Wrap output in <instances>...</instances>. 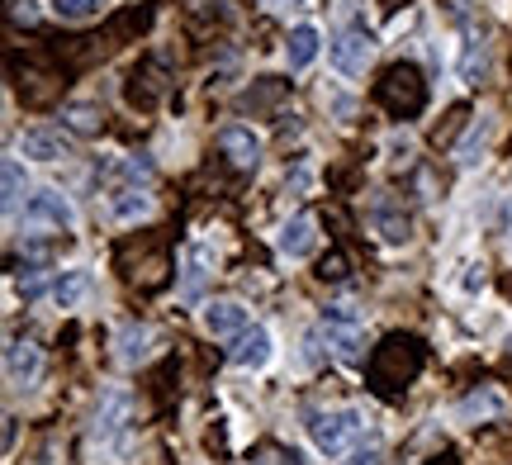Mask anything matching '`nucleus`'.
Listing matches in <instances>:
<instances>
[{
    "label": "nucleus",
    "instance_id": "nucleus-13",
    "mask_svg": "<svg viewBox=\"0 0 512 465\" xmlns=\"http://www.w3.org/2000/svg\"><path fill=\"white\" fill-rule=\"evenodd\" d=\"M285 57H290V72H304L313 57H318V29L313 24H294L290 43H285Z\"/></svg>",
    "mask_w": 512,
    "mask_h": 465
},
{
    "label": "nucleus",
    "instance_id": "nucleus-2",
    "mask_svg": "<svg viewBox=\"0 0 512 465\" xmlns=\"http://www.w3.org/2000/svg\"><path fill=\"white\" fill-rule=\"evenodd\" d=\"M95 442L105 451H114V456L128 451V442H133V399L124 390L105 394V404L95 413Z\"/></svg>",
    "mask_w": 512,
    "mask_h": 465
},
{
    "label": "nucleus",
    "instance_id": "nucleus-18",
    "mask_svg": "<svg viewBox=\"0 0 512 465\" xmlns=\"http://www.w3.org/2000/svg\"><path fill=\"white\" fill-rule=\"evenodd\" d=\"M143 214H152V200H147L143 190H119V195H114V219H119V224H133V219H143Z\"/></svg>",
    "mask_w": 512,
    "mask_h": 465
},
{
    "label": "nucleus",
    "instance_id": "nucleus-26",
    "mask_svg": "<svg viewBox=\"0 0 512 465\" xmlns=\"http://www.w3.org/2000/svg\"><path fill=\"white\" fill-rule=\"evenodd\" d=\"M508 347H512V337H508Z\"/></svg>",
    "mask_w": 512,
    "mask_h": 465
},
{
    "label": "nucleus",
    "instance_id": "nucleus-10",
    "mask_svg": "<svg viewBox=\"0 0 512 465\" xmlns=\"http://www.w3.org/2000/svg\"><path fill=\"white\" fill-rule=\"evenodd\" d=\"M19 152L24 157H34V162H62L67 157V138L57 129H24V138H19Z\"/></svg>",
    "mask_w": 512,
    "mask_h": 465
},
{
    "label": "nucleus",
    "instance_id": "nucleus-23",
    "mask_svg": "<svg viewBox=\"0 0 512 465\" xmlns=\"http://www.w3.org/2000/svg\"><path fill=\"white\" fill-rule=\"evenodd\" d=\"M323 323H337V328H361V309H356V304H328V309H323Z\"/></svg>",
    "mask_w": 512,
    "mask_h": 465
},
{
    "label": "nucleus",
    "instance_id": "nucleus-8",
    "mask_svg": "<svg viewBox=\"0 0 512 465\" xmlns=\"http://www.w3.org/2000/svg\"><path fill=\"white\" fill-rule=\"evenodd\" d=\"M204 328L214 337H242L252 328V314L242 309L238 299H214V304H204Z\"/></svg>",
    "mask_w": 512,
    "mask_h": 465
},
{
    "label": "nucleus",
    "instance_id": "nucleus-14",
    "mask_svg": "<svg viewBox=\"0 0 512 465\" xmlns=\"http://www.w3.org/2000/svg\"><path fill=\"white\" fill-rule=\"evenodd\" d=\"M152 356V328L147 323H128L124 333H119V361L124 366H138Z\"/></svg>",
    "mask_w": 512,
    "mask_h": 465
},
{
    "label": "nucleus",
    "instance_id": "nucleus-9",
    "mask_svg": "<svg viewBox=\"0 0 512 465\" xmlns=\"http://www.w3.org/2000/svg\"><path fill=\"white\" fill-rule=\"evenodd\" d=\"M219 148H223V157L242 171H252L256 162H261V138H256L247 124H228V129L219 133Z\"/></svg>",
    "mask_w": 512,
    "mask_h": 465
},
{
    "label": "nucleus",
    "instance_id": "nucleus-16",
    "mask_svg": "<svg viewBox=\"0 0 512 465\" xmlns=\"http://www.w3.org/2000/svg\"><path fill=\"white\" fill-rule=\"evenodd\" d=\"M0 186H5V209H19V200L29 195V176H24V167H19V157H5Z\"/></svg>",
    "mask_w": 512,
    "mask_h": 465
},
{
    "label": "nucleus",
    "instance_id": "nucleus-19",
    "mask_svg": "<svg viewBox=\"0 0 512 465\" xmlns=\"http://www.w3.org/2000/svg\"><path fill=\"white\" fill-rule=\"evenodd\" d=\"M484 143H489V119H475V124H470V133H465V143L456 148L460 167H475L479 152H484Z\"/></svg>",
    "mask_w": 512,
    "mask_h": 465
},
{
    "label": "nucleus",
    "instance_id": "nucleus-12",
    "mask_svg": "<svg viewBox=\"0 0 512 465\" xmlns=\"http://www.w3.org/2000/svg\"><path fill=\"white\" fill-rule=\"evenodd\" d=\"M91 295V271H62L53 280V304L57 309H81Z\"/></svg>",
    "mask_w": 512,
    "mask_h": 465
},
{
    "label": "nucleus",
    "instance_id": "nucleus-1",
    "mask_svg": "<svg viewBox=\"0 0 512 465\" xmlns=\"http://www.w3.org/2000/svg\"><path fill=\"white\" fill-rule=\"evenodd\" d=\"M366 432V413L361 409H318L309 413V442L313 451H323V456H342V451L356 442Z\"/></svg>",
    "mask_w": 512,
    "mask_h": 465
},
{
    "label": "nucleus",
    "instance_id": "nucleus-22",
    "mask_svg": "<svg viewBox=\"0 0 512 465\" xmlns=\"http://www.w3.org/2000/svg\"><path fill=\"white\" fill-rule=\"evenodd\" d=\"M479 72H484V38H470V43H465V62H460V76H465V81H475Z\"/></svg>",
    "mask_w": 512,
    "mask_h": 465
},
{
    "label": "nucleus",
    "instance_id": "nucleus-6",
    "mask_svg": "<svg viewBox=\"0 0 512 465\" xmlns=\"http://www.w3.org/2000/svg\"><path fill=\"white\" fill-rule=\"evenodd\" d=\"M271 352H275L271 333H266L261 323H252L242 337H233V352H228V361H233L238 371H261V366L271 361Z\"/></svg>",
    "mask_w": 512,
    "mask_h": 465
},
{
    "label": "nucleus",
    "instance_id": "nucleus-15",
    "mask_svg": "<svg viewBox=\"0 0 512 465\" xmlns=\"http://www.w3.org/2000/svg\"><path fill=\"white\" fill-rule=\"evenodd\" d=\"M209 261H214V252H209L204 242H190V247H185V295L200 290V280L209 276Z\"/></svg>",
    "mask_w": 512,
    "mask_h": 465
},
{
    "label": "nucleus",
    "instance_id": "nucleus-27",
    "mask_svg": "<svg viewBox=\"0 0 512 465\" xmlns=\"http://www.w3.org/2000/svg\"><path fill=\"white\" fill-rule=\"evenodd\" d=\"M294 5H299V0H294Z\"/></svg>",
    "mask_w": 512,
    "mask_h": 465
},
{
    "label": "nucleus",
    "instance_id": "nucleus-7",
    "mask_svg": "<svg viewBox=\"0 0 512 465\" xmlns=\"http://www.w3.org/2000/svg\"><path fill=\"white\" fill-rule=\"evenodd\" d=\"M275 247H280V257L304 261L313 247H318V224H313L309 214H294V219H285V224H280V233H275Z\"/></svg>",
    "mask_w": 512,
    "mask_h": 465
},
{
    "label": "nucleus",
    "instance_id": "nucleus-4",
    "mask_svg": "<svg viewBox=\"0 0 512 465\" xmlns=\"http://www.w3.org/2000/svg\"><path fill=\"white\" fill-rule=\"evenodd\" d=\"M38 375H43V347L34 337H15L5 347V380L15 390H29V385H38Z\"/></svg>",
    "mask_w": 512,
    "mask_h": 465
},
{
    "label": "nucleus",
    "instance_id": "nucleus-5",
    "mask_svg": "<svg viewBox=\"0 0 512 465\" xmlns=\"http://www.w3.org/2000/svg\"><path fill=\"white\" fill-rule=\"evenodd\" d=\"M24 224H53V228H72L76 209L67 205L62 190H34L29 205H24Z\"/></svg>",
    "mask_w": 512,
    "mask_h": 465
},
{
    "label": "nucleus",
    "instance_id": "nucleus-24",
    "mask_svg": "<svg viewBox=\"0 0 512 465\" xmlns=\"http://www.w3.org/2000/svg\"><path fill=\"white\" fill-rule=\"evenodd\" d=\"M10 19H19V24H34L38 5H34V0H10Z\"/></svg>",
    "mask_w": 512,
    "mask_h": 465
},
{
    "label": "nucleus",
    "instance_id": "nucleus-20",
    "mask_svg": "<svg viewBox=\"0 0 512 465\" xmlns=\"http://www.w3.org/2000/svg\"><path fill=\"white\" fill-rule=\"evenodd\" d=\"M494 413H503V394H470L460 404V418H494Z\"/></svg>",
    "mask_w": 512,
    "mask_h": 465
},
{
    "label": "nucleus",
    "instance_id": "nucleus-21",
    "mask_svg": "<svg viewBox=\"0 0 512 465\" xmlns=\"http://www.w3.org/2000/svg\"><path fill=\"white\" fill-rule=\"evenodd\" d=\"M100 5L105 0H53V10L62 19H91V15H100Z\"/></svg>",
    "mask_w": 512,
    "mask_h": 465
},
{
    "label": "nucleus",
    "instance_id": "nucleus-11",
    "mask_svg": "<svg viewBox=\"0 0 512 465\" xmlns=\"http://www.w3.org/2000/svg\"><path fill=\"white\" fill-rule=\"evenodd\" d=\"M313 342H328L323 352H328L332 361H356V356H361V328H337V323H323V328L313 333Z\"/></svg>",
    "mask_w": 512,
    "mask_h": 465
},
{
    "label": "nucleus",
    "instance_id": "nucleus-17",
    "mask_svg": "<svg viewBox=\"0 0 512 465\" xmlns=\"http://www.w3.org/2000/svg\"><path fill=\"white\" fill-rule=\"evenodd\" d=\"M100 119H105V114H100V105H86V100H72V105L62 110V124H67V129H76V133H95V129H100Z\"/></svg>",
    "mask_w": 512,
    "mask_h": 465
},
{
    "label": "nucleus",
    "instance_id": "nucleus-25",
    "mask_svg": "<svg viewBox=\"0 0 512 465\" xmlns=\"http://www.w3.org/2000/svg\"><path fill=\"white\" fill-rule=\"evenodd\" d=\"M384 456H380V447H366V451H356L351 461H342V465H380Z\"/></svg>",
    "mask_w": 512,
    "mask_h": 465
},
{
    "label": "nucleus",
    "instance_id": "nucleus-3",
    "mask_svg": "<svg viewBox=\"0 0 512 465\" xmlns=\"http://www.w3.org/2000/svg\"><path fill=\"white\" fill-rule=\"evenodd\" d=\"M328 57L342 76H361L370 67V57H375V38H370L366 29H342V34L332 38Z\"/></svg>",
    "mask_w": 512,
    "mask_h": 465
}]
</instances>
